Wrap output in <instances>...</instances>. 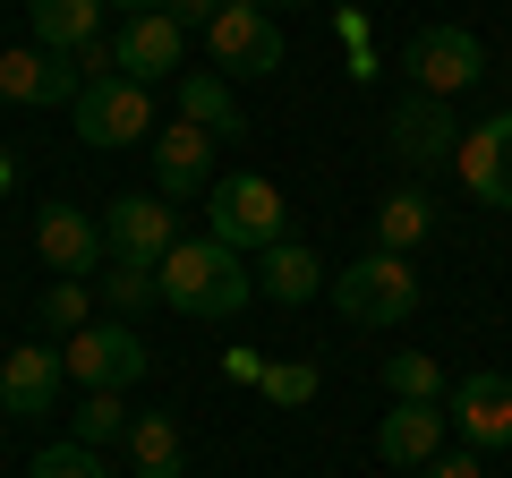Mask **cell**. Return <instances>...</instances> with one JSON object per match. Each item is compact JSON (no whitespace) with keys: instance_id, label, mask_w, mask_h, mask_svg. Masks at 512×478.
<instances>
[{"instance_id":"obj_9","label":"cell","mask_w":512,"mask_h":478,"mask_svg":"<svg viewBox=\"0 0 512 478\" xmlns=\"http://www.w3.org/2000/svg\"><path fill=\"white\" fill-rule=\"evenodd\" d=\"M0 94H9V103H35V111H77L86 69H77L69 52H43V43H9V52H0Z\"/></svg>"},{"instance_id":"obj_30","label":"cell","mask_w":512,"mask_h":478,"mask_svg":"<svg viewBox=\"0 0 512 478\" xmlns=\"http://www.w3.org/2000/svg\"><path fill=\"white\" fill-rule=\"evenodd\" d=\"M163 9H171V18H180V26H214L222 9H231V0H163Z\"/></svg>"},{"instance_id":"obj_15","label":"cell","mask_w":512,"mask_h":478,"mask_svg":"<svg viewBox=\"0 0 512 478\" xmlns=\"http://www.w3.org/2000/svg\"><path fill=\"white\" fill-rule=\"evenodd\" d=\"M444 419L461 427V444H470V453H495V444H512V376H495V368L461 376L453 402H444Z\"/></svg>"},{"instance_id":"obj_33","label":"cell","mask_w":512,"mask_h":478,"mask_svg":"<svg viewBox=\"0 0 512 478\" xmlns=\"http://www.w3.org/2000/svg\"><path fill=\"white\" fill-rule=\"evenodd\" d=\"M248 9H299V0H248Z\"/></svg>"},{"instance_id":"obj_3","label":"cell","mask_w":512,"mask_h":478,"mask_svg":"<svg viewBox=\"0 0 512 478\" xmlns=\"http://www.w3.org/2000/svg\"><path fill=\"white\" fill-rule=\"evenodd\" d=\"M325 291H333V308H342L350 325H376V333H393V325L419 316V274H410V257H393V248H367V257L342 265Z\"/></svg>"},{"instance_id":"obj_5","label":"cell","mask_w":512,"mask_h":478,"mask_svg":"<svg viewBox=\"0 0 512 478\" xmlns=\"http://www.w3.org/2000/svg\"><path fill=\"white\" fill-rule=\"evenodd\" d=\"M402 77H410V94L453 103L461 86H478V77H487V43H478L470 26H419V35L402 43Z\"/></svg>"},{"instance_id":"obj_20","label":"cell","mask_w":512,"mask_h":478,"mask_svg":"<svg viewBox=\"0 0 512 478\" xmlns=\"http://www.w3.org/2000/svg\"><path fill=\"white\" fill-rule=\"evenodd\" d=\"M180 120H197L205 137H239V129H248L231 77H214V69H180Z\"/></svg>"},{"instance_id":"obj_6","label":"cell","mask_w":512,"mask_h":478,"mask_svg":"<svg viewBox=\"0 0 512 478\" xmlns=\"http://www.w3.org/2000/svg\"><path fill=\"white\" fill-rule=\"evenodd\" d=\"M60 368H69V385H86V393H128L137 376L154 368V350L111 316V325H86V333L60 342Z\"/></svg>"},{"instance_id":"obj_28","label":"cell","mask_w":512,"mask_h":478,"mask_svg":"<svg viewBox=\"0 0 512 478\" xmlns=\"http://www.w3.org/2000/svg\"><path fill=\"white\" fill-rule=\"evenodd\" d=\"M256 393H265L274 410H299V402H316V368H308V359H274Z\"/></svg>"},{"instance_id":"obj_18","label":"cell","mask_w":512,"mask_h":478,"mask_svg":"<svg viewBox=\"0 0 512 478\" xmlns=\"http://www.w3.org/2000/svg\"><path fill=\"white\" fill-rule=\"evenodd\" d=\"M103 9L111 0H26V26H35L43 52H86V43H103Z\"/></svg>"},{"instance_id":"obj_4","label":"cell","mask_w":512,"mask_h":478,"mask_svg":"<svg viewBox=\"0 0 512 478\" xmlns=\"http://www.w3.org/2000/svg\"><path fill=\"white\" fill-rule=\"evenodd\" d=\"M77 137L103 154L120 146H154V94L137 86V77H86V94H77Z\"/></svg>"},{"instance_id":"obj_12","label":"cell","mask_w":512,"mask_h":478,"mask_svg":"<svg viewBox=\"0 0 512 478\" xmlns=\"http://www.w3.org/2000/svg\"><path fill=\"white\" fill-rule=\"evenodd\" d=\"M180 52H188V26L171 18V9H154V18H128L120 35H111V60H120V77H137V86H180Z\"/></svg>"},{"instance_id":"obj_34","label":"cell","mask_w":512,"mask_h":478,"mask_svg":"<svg viewBox=\"0 0 512 478\" xmlns=\"http://www.w3.org/2000/svg\"><path fill=\"white\" fill-rule=\"evenodd\" d=\"M9 180H18V171H9V154H0V188H9Z\"/></svg>"},{"instance_id":"obj_11","label":"cell","mask_w":512,"mask_h":478,"mask_svg":"<svg viewBox=\"0 0 512 478\" xmlns=\"http://www.w3.org/2000/svg\"><path fill=\"white\" fill-rule=\"evenodd\" d=\"M35 248H43V265H52V282H86L94 265L111 257L103 222H94L86 205H43L35 214Z\"/></svg>"},{"instance_id":"obj_31","label":"cell","mask_w":512,"mask_h":478,"mask_svg":"<svg viewBox=\"0 0 512 478\" xmlns=\"http://www.w3.org/2000/svg\"><path fill=\"white\" fill-rule=\"evenodd\" d=\"M222 368H231V385H265V368H274V359H256V350H231Z\"/></svg>"},{"instance_id":"obj_27","label":"cell","mask_w":512,"mask_h":478,"mask_svg":"<svg viewBox=\"0 0 512 478\" xmlns=\"http://www.w3.org/2000/svg\"><path fill=\"white\" fill-rule=\"evenodd\" d=\"M103 299H111L120 316H137V308L163 299V274H154V265H111V274H103Z\"/></svg>"},{"instance_id":"obj_23","label":"cell","mask_w":512,"mask_h":478,"mask_svg":"<svg viewBox=\"0 0 512 478\" xmlns=\"http://www.w3.org/2000/svg\"><path fill=\"white\" fill-rule=\"evenodd\" d=\"M384 393H393V402H427V410L453 402V385H444V368L427 350H393V359H384Z\"/></svg>"},{"instance_id":"obj_10","label":"cell","mask_w":512,"mask_h":478,"mask_svg":"<svg viewBox=\"0 0 512 478\" xmlns=\"http://www.w3.org/2000/svg\"><path fill=\"white\" fill-rule=\"evenodd\" d=\"M103 239H111V257H120V265H163L171 248H180V222H171V205L154 197V188H137V197H111Z\"/></svg>"},{"instance_id":"obj_14","label":"cell","mask_w":512,"mask_h":478,"mask_svg":"<svg viewBox=\"0 0 512 478\" xmlns=\"http://www.w3.org/2000/svg\"><path fill=\"white\" fill-rule=\"evenodd\" d=\"M453 171H461V188H470L478 205L512 214V111H495V120H478V129L461 137Z\"/></svg>"},{"instance_id":"obj_17","label":"cell","mask_w":512,"mask_h":478,"mask_svg":"<svg viewBox=\"0 0 512 478\" xmlns=\"http://www.w3.org/2000/svg\"><path fill=\"white\" fill-rule=\"evenodd\" d=\"M376 453L393 461V470H427V461H444V410L427 402H393L376 427Z\"/></svg>"},{"instance_id":"obj_26","label":"cell","mask_w":512,"mask_h":478,"mask_svg":"<svg viewBox=\"0 0 512 478\" xmlns=\"http://www.w3.org/2000/svg\"><path fill=\"white\" fill-rule=\"evenodd\" d=\"M26 478H111V470H103V453H94V444L69 436V444H43V453L26 461Z\"/></svg>"},{"instance_id":"obj_24","label":"cell","mask_w":512,"mask_h":478,"mask_svg":"<svg viewBox=\"0 0 512 478\" xmlns=\"http://www.w3.org/2000/svg\"><path fill=\"white\" fill-rule=\"evenodd\" d=\"M128 419H137V410H128L120 393H86V410H69V436L77 444H111V436H128Z\"/></svg>"},{"instance_id":"obj_8","label":"cell","mask_w":512,"mask_h":478,"mask_svg":"<svg viewBox=\"0 0 512 478\" xmlns=\"http://www.w3.org/2000/svg\"><path fill=\"white\" fill-rule=\"evenodd\" d=\"M461 137H470V129H461L453 103H436V94H402V103H393V120H384V146H393V163H410V171L453 163Z\"/></svg>"},{"instance_id":"obj_25","label":"cell","mask_w":512,"mask_h":478,"mask_svg":"<svg viewBox=\"0 0 512 478\" xmlns=\"http://www.w3.org/2000/svg\"><path fill=\"white\" fill-rule=\"evenodd\" d=\"M35 325L60 333V342H69V333H86V325H94V316H86V282H52V291L35 299Z\"/></svg>"},{"instance_id":"obj_32","label":"cell","mask_w":512,"mask_h":478,"mask_svg":"<svg viewBox=\"0 0 512 478\" xmlns=\"http://www.w3.org/2000/svg\"><path fill=\"white\" fill-rule=\"evenodd\" d=\"M111 9H128V18H154V9H163V0H111Z\"/></svg>"},{"instance_id":"obj_13","label":"cell","mask_w":512,"mask_h":478,"mask_svg":"<svg viewBox=\"0 0 512 478\" xmlns=\"http://www.w3.org/2000/svg\"><path fill=\"white\" fill-rule=\"evenodd\" d=\"M214 188V137L197 129V120H171V129H154V197L163 205H188Z\"/></svg>"},{"instance_id":"obj_2","label":"cell","mask_w":512,"mask_h":478,"mask_svg":"<svg viewBox=\"0 0 512 478\" xmlns=\"http://www.w3.org/2000/svg\"><path fill=\"white\" fill-rule=\"evenodd\" d=\"M205 222H214V239L239 248V257H274L282 239H291V205H282L274 180H256V171H231V180L205 188Z\"/></svg>"},{"instance_id":"obj_19","label":"cell","mask_w":512,"mask_h":478,"mask_svg":"<svg viewBox=\"0 0 512 478\" xmlns=\"http://www.w3.org/2000/svg\"><path fill=\"white\" fill-rule=\"evenodd\" d=\"M325 265H316V248H299V239H282L274 257L256 265V299H274V308H299V299H316L325 291Z\"/></svg>"},{"instance_id":"obj_29","label":"cell","mask_w":512,"mask_h":478,"mask_svg":"<svg viewBox=\"0 0 512 478\" xmlns=\"http://www.w3.org/2000/svg\"><path fill=\"white\" fill-rule=\"evenodd\" d=\"M410 478H487V470H478V453H444V461H427V470H410Z\"/></svg>"},{"instance_id":"obj_1","label":"cell","mask_w":512,"mask_h":478,"mask_svg":"<svg viewBox=\"0 0 512 478\" xmlns=\"http://www.w3.org/2000/svg\"><path fill=\"white\" fill-rule=\"evenodd\" d=\"M154 274H163V308H180V316H239L256 299V274L239 265V248H222L214 231L180 239Z\"/></svg>"},{"instance_id":"obj_22","label":"cell","mask_w":512,"mask_h":478,"mask_svg":"<svg viewBox=\"0 0 512 478\" xmlns=\"http://www.w3.org/2000/svg\"><path fill=\"white\" fill-rule=\"evenodd\" d=\"M427 231H436V205H427V188H393V197L376 205V248H393V257H410Z\"/></svg>"},{"instance_id":"obj_7","label":"cell","mask_w":512,"mask_h":478,"mask_svg":"<svg viewBox=\"0 0 512 478\" xmlns=\"http://www.w3.org/2000/svg\"><path fill=\"white\" fill-rule=\"evenodd\" d=\"M205 52H214L222 77H274V69H282V18H274V9L231 0V9L205 26Z\"/></svg>"},{"instance_id":"obj_21","label":"cell","mask_w":512,"mask_h":478,"mask_svg":"<svg viewBox=\"0 0 512 478\" xmlns=\"http://www.w3.org/2000/svg\"><path fill=\"white\" fill-rule=\"evenodd\" d=\"M128 461H137V478H180L188 444H180V427H171L163 410H137V419H128Z\"/></svg>"},{"instance_id":"obj_16","label":"cell","mask_w":512,"mask_h":478,"mask_svg":"<svg viewBox=\"0 0 512 478\" xmlns=\"http://www.w3.org/2000/svg\"><path fill=\"white\" fill-rule=\"evenodd\" d=\"M60 385H69V368H60L52 342H18L9 359H0V410H9V419H43V410H60Z\"/></svg>"}]
</instances>
